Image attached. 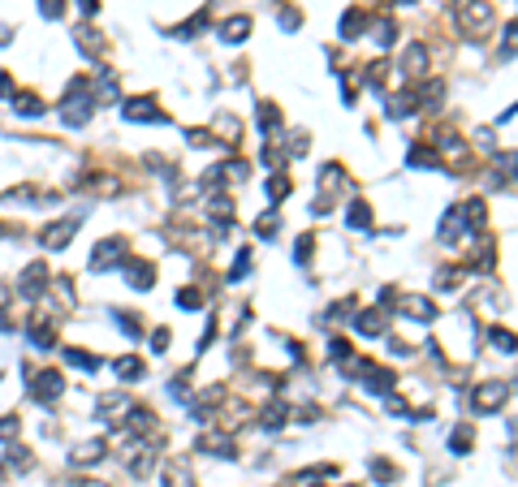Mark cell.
<instances>
[{
  "mask_svg": "<svg viewBox=\"0 0 518 487\" xmlns=\"http://www.w3.org/2000/svg\"><path fill=\"white\" fill-rule=\"evenodd\" d=\"M91 103H95V95H91V82H87V78H74L57 113H61V121H65L70 130H82V125L91 121Z\"/></svg>",
  "mask_w": 518,
  "mask_h": 487,
  "instance_id": "1",
  "label": "cell"
},
{
  "mask_svg": "<svg viewBox=\"0 0 518 487\" xmlns=\"http://www.w3.org/2000/svg\"><path fill=\"white\" fill-rule=\"evenodd\" d=\"M453 18H458V26L471 35V39H484L492 30V22H497V13H492L488 0H453Z\"/></svg>",
  "mask_w": 518,
  "mask_h": 487,
  "instance_id": "2",
  "label": "cell"
},
{
  "mask_svg": "<svg viewBox=\"0 0 518 487\" xmlns=\"http://www.w3.org/2000/svg\"><path fill=\"white\" fill-rule=\"evenodd\" d=\"M505 401H509V384L505 380H484L471 393V414H501Z\"/></svg>",
  "mask_w": 518,
  "mask_h": 487,
  "instance_id": "3",
  "label": "cell"
},
{
  "mask_svg": "<svg viewBox=\"0 0 518 487\" xmlns=\"http://www.w3.org/2000/svg\"><path fill=\"white\" fill-rule=\"evenodd\" d=\"M126 254H130V246H126V237H104L95 250H91V259H87V267L91 272H109V267L117 263H126Z\"/></svg>",
  "mask_w": 518,
  "mask_h": 487,
  "instance_id": "4",
  "label": "cell"
},
{
  "mask_svg": "<svg viewBox=\"0 0 518 487\" xmlns=\"http://www.w3.org/2000/svg\"><path fill=\"white\" fill-rule=\"evenodd\" d=\"M350 371L358 375L363 388H372V393H393V380H397V375H393L389 366H376V362L363 358V362H350Z\"/></svg>",
  "mask_w": 518,
  "mask_h": 487,
  "instance_id": "5",
  "label": "cell"
},
{
  "mask_svg": "<svg viewBox=\"0 0 518 487\" xmlns=\"http://www.w3.org/2000/svg\"><path fill=\"white\" fill-rule=\"evenodd\" d=\"M121 461H126V470H130L134 478H143V474H151L155 444H151L147 436H138V440H130V449H121Z\"/></svg>",
  "mask_w": 518,
  "mask_h": 487,
  "instance_id": "6",
  "label": "cell"
},
{
  "mask_svg": "<svg viewBox=\"0 0 518 487\" xmlns=\"http://www.w3.org/2000/svg\"><path fill=\"white\" fill-rule=\"evenodd\" d=\"M121 117H126V121H147V125H165V121H169V113H165V108H155V99H147V95L126 99V103H121Z\"/></svg>",
  "mask_w": 518,
  "mask_h": 487,
  "instance_id": "7",
  "label": "cell"
},
{
  "mask_svg": "<svg viewBox=\"0 0 518 487\" xmlns=\"http://www.w3.org/2000/svg\"><path fill=\"white\" fill-rule=\"evenodd\" d=\"M61 393H65V375H61V371H52V366H48V371H39L35 380H31V397H35L39 405H52Z\"/></svg>",
  "mask_w": 518,
  "mask_h": 487,
  "instance_id": "8",
  "label": "cell"
},
{
  "mask_svg": "<svg viewBox=\"0 0 518 487\" xmlns=\"http://www.w3.org/2000/svg\"><path fill=\"white\" fill-rule=\"evenodd\" d=\"M95 414H99L104 422H117V427H121V418L130 414V397H126L121 388H113V393H99V397H95Z\"/></svg>",
  "mask_w": 518,
  "mask_h": 487,
  "instance_id": "9",
  "label": "cell"
},
{
  "mask_svg": "<svg viewBox=\"0 0 518 487\" xmlns=\"http://www.w3.org/2000/svg\"><path fill=\"white\" fill-rule=\"evenodd\" d=\"M78 225H82V211H78V215H65V220H57V225H48V229H43V246H48V250H65L70 237L78 233Z\"/></svg>",
  "mask_w": 518,
  "mask_h": 487,
  "instance_id": "10",
  "label": "cell"
},
{
  "mask_svg": "<svg viewBox=\"0 0 518 487\" xmlns=\"http://www.w3.org/2000/svg\"><path fill=\"white\" fill-rule=\"evenodd\" d=\"M121 276L130 281V289H151L155 285V263L151 259H126L121 263Z\"/></svg>",
  "mask_w": 518,
  "mask_h": 487,
  "instance_id": "11",
  "label": "cell"
},
{
  "mask_svg": "<svg viewBox=\"0 0 518 487\" xmlns=\"http://www.w3.org/2000/svg\"><path fill=\"white\" fill-rule=\"evenodd\" d=\"M26 341H31L35 349H52V345H57V323H52L48 315H35V319L26 323Z\"/></svg>",
  "mask_w": 518,
  "mask_h": 487,
  "instance_id": "12",
  "label": "cell"
},
{
  "mask_svg": "<svg viewBox=\"0 0 518 487\" xmlns=\"http://www.w3.org/2000/svg\"><path fill=\"white\" fill-rule=\"evenodd\" d=\"M48 285H52V276H48V267H43V263H31L26 272H22V281H18V293H22V298L31 302V298H39V293L48 289Z\"/></svg>",
  "mask_w": 518,
  "mask_h": 487,
  "instance_id": "13",
  "label": "cell"
},
{
  "mask_svg": "<svg viewBox=\"0 0 518 487\" xmlns=\"http://www.w3.org/2000/svg\"><path fill=\"white\" fill-rule=\"evenodd\" d=\"M354 328H358L363 337H385V328H389V310H380V306L358 310V315H354Z\"/></svg>",
  "mask_w": 518,
  "mask_h": 487,
  "instance_id": "14",
  "label": "cell"
},
{
  "mask_svg": "<svg viewBox=\"0 0 518 487\" xmlns=\"http://www.w3.org/2000/svg\"><path fill=\"white\" fill-rule=\"evenodd\" d=\"M160 487H194L190 461H186V457H173V461L165 466V474H160Z\"/></svg>",
  "mask_w": 518,
  "mask_h": 487,
  "instance_id": "15",
  "label": "cell"
},
{
  "mask_svg": "<svg viewBox=\"0 0 518 487\" xmlns=\"http://www.w3.org/2000/svg\"><path fill=\"white\" fill-rule=\"evenodd\" d=\"M121 427L130 431V436H151V431H155V414L143 410V405H130V414L121 418Z\"/></svg>",
  "mask_w": 518,
  "mask_h": 487,
  "instance_id": "16",
  "label": "cell"
},
{
  "mask_svg": "<svg viewBox=\"0 0 518 487\" xmlns=\"http://www.w3.org/2000/svg\"><path fill=\"white\" fill-rule=\"evenodd\" d=\"M402 302V310L410 315V319H432L436 315V302L428 298V293H406V298H397Z\"/></svg>",
  "mask_w": 518,
  "mask_h": 487,
  "instance_id": "17",
  "label": "cell"
},
{
  "mask_svg": "<svg viewBox=\"0 0 518 487\" xmlns=\"http://www.w3.org/2000/svg\"><path fill=\"white\" fill-rule=\"evenodd\" d=\"M199 449L212 453V457H233V440L225 436V431H203V436H199Z\"/></svg>",
  "mask_w": 518,
  "mask_h": 487,
  "instance_id": "18",
  "label": "cell"
},
{
  "mask_svg": "<svg viewBox=\"0 0 518 487\" xmlns=\"http://www.w3.org/2000/svg\"><path fill=\"white\" fill-rule=\"evenodd\" d=\"M402 65H406L410 78H424V74H428V47H424V43H410L406 57H402Z\"/></svg>",
  "mask_w": 518,
  "mask_h": 487,
  "instance_id": "19",
  "label": "cell"
},
{
  "mask_svg": "<svg viewBox=\"0 0 518 487\" xmlns=\"http://www.w3.org/2000/svg\"><path fill=\"white\" fill-rule=\"evenodd\" d=\"M462 207V220H466V229H484L488 225V207H484V198H471V203H458Z\"/></svg>",
  "mask_w": 518,
  "mask_h": 487,
  "instance_id": "20",
  "label": "cell"
},
{
  "mask_svg": "<svg viewBox=\"0 0 518 487\" xmlns=\"http://www.w3.org/2000/svg\"><path fill=\"white\" fill-rule=\"evenodd\" d=\"M113 371H117V380H126V384H134V380H143V358H134V354H121L117 362H113Z\"/></svg>",
  "mask_w": 518,
  "mask_h": 487,
  "instance_id": "21",
  "label": "cell"
},
{
  "mask_svg": "<svg viewBox=\"0 0 518 487\" xmlns=\"http://www.w3.org/2000/svg\"><path fill=\"white\" fill-rule=\"evenodd\" d=\"M462 229H466V220H462V207H449V211H445V220H441V242H445V246H453Z\"/></svg>",
  "mask_w": 518,
  "mask_h": 487,
  "instance_id": "22",
  "label": "cell"
},
{
  "mask_svg": "<svg viewBox=\"0 0 518 487\" xmlns=\"http://www.w3.org/2000/svg\"><path fill=\"white\" fill-rule=\"evenodd\" d=\"M104 457H109V444H104V440H87V444L74 449V461H78V466H95V461H104Z\"/></svg>",
  "mask_w": 518,
  "mask_h": 487,
  "instance_id": "23",
  "label": "cell"
},
{
  "mask_svg": "<svg viewBox=\"0 0 518 487\" xmlns=\"http://www.w3.org/2000/svg\"><path fill=\"white\" fill-rule=\"evenodd\" d=\"M13 113L18 117H43L48 108H43V99L35 91H22V95H13Z\"/></svg>",
  "mask_w": 518,
  "mask_h": 487,
  "instance_id": "24",
  "label": "cell"
},
{
  "mask_svg": "<svg viewBox=\"0 0 518 487\" xmlns=\"http://www.w3.org/2000/svg\"><path fill=\"white\" fill-rule=\"evenodd\" d=\"M246 35H250V18H246V13H238V18L221 22V39H225V43H242Z\"/></svg>",
  "mask_w": 518,
  "mask_h": 487,
  "instance_id": "25",
  "label": "cell"
},
{
  "mask_svg": "<svg viewBox=\"0 0 518 487\" xmlns=\"http://www.w3.org/2000/svg\"><path fill=\"white\" fill-rule=\"evenodd\" d=\"M414 108H419V99H414V95H393L389 108H385V117H389V121H406Z\"/></svg>",
  "mask_w": 518,
  "mask_h": 487,
  "instance_id": "26",
  "label": "cell"
},
{
  "mask_svg": "<svg viewBox=\"0 0 518 487\" xmlns=\"http://www.w3.org/2000/svg\"><path fill=\"white\" fill-rule=\"evenodd\" d=\"M117 91H121V86H117V74H113V69H99L91 95H95V99H117Z\"/></svg>",
  "mask_w": 518,
  "mask_h": 487,
  "instance_id": "27",
  "label": "cell"
},
{
  "mask_svg": "<svg viewBox=\"0 0 518 487\" xmlns=\"http://www.w3.org/2000/svg\"><path fill=\"white\" fill-rule=\"evenodd\" d=\"M346 225H350V229H372V207L363 203V198H358V203H350V211H346Z\"/></svg>",
  "mask_w": 518,
  "mask_h": 487,
  "instance_id": "28",
  "label": "cell"
},
{
  "mask_svg": "<svg viewBox=\"0 0 518 487\" xmlns=\"http://www.w3.org/2000/svg\"><path fill=\"white\" fill-rule=\"evenodd\" d=\"M497 57H501V61H514V57H518V22L505 26V35H501V43H497Z\"/></svg>",
  "mask_w": 518,
  "mask_h": 487,
  "instance_id": "29",
  "label": "cell"
},
{
  "mask_svg": "<svg viewBox=\"0 0 518 487\" xmlns=\"http://www.w3.org/2000/svg\"><path fill=\"white\" fill-rule=\"evenodd\" d=\"M368 26V18H363V9H346L341 18V39H358V30Z\"/></svg>",
  "mask_w": 518,
  "mask_h": 487,
  "instance_id": "30",
  "label": "cell"
},
{
  "mask_svg": "<svg viewBox=\"0 0 518 487\" xmlns=\"http://www.w3.org/2000/svg\"><path fill=\"white\" fill-rule=\"evenodd\" d=\"M74 35H78V47H82V52H91V57H99V52H104V39H99V30H91V26H78Z\"/></svg>",
  "mask_w": 518,
  "mask_h": 487,
  "instance_id": "31",
  "label": "cell"
},
{
  "mask_svg": "<svg viewBox=\"0 0 518 487\" xmlns=\"http://www.w3.org/2000/svg\"><path fill=\"white\" fill-rule=\"evenodd\" d=\"M488 341H492V349H501V354H518V337H514L509 328H492Z\"/></svg>",
  "mask_w": 518,
  "mask_h": 487,
  "instance_id": "32",
  "label": "cell"
},
{
  "mask_svg": "<svg viewBox=\"0 0 518 487\" xmlns=\"http://www.w3.org/2000/svg\"><path fill=\"white\" fill-rule=\"evenodd\" d=\"M65 362H70V366H82V371H95V366H99V358H95L91 349H74V345L65 349Z\"/></svg>",
  "mask_w": 518,
  "mask_h": 487,
  "instance_id": "33",
  "label": "cell"
},
{
  "mask_svg": "<svg viewBox=\"0 0 518 487\" xmlns=\"http://www.w3.org/2000/svg\"><path fill=\"white\" fill-rule=\"evenodd\" d=\"M368 470H372V478H376V483H393V478H397V470H393L385 457H372V461H368Z\"/></svg>",
  "mask_w": 518,
  "mask_h": 487,
  "instance_id": "34",
  "label": "cell"
},
{
  "mask_svg": "<svg viewBox=\"0 0 518 487\" xmlns=\"http://www.w3.org/2000/svg\"><path fill=\"white\" fill-rule=\"evenodd\" d=\"M471 444H475V431H471V427H458L453 436H449V449H453V453H466Z\"/></svg>",
  "mask_w": 518,
  "mask_h": 487,
  "instance_id": "35",
  "label": "cell"
},
{
  "mask_svg": "<svg viewBox=\"0 0 518 487\" xmlns=\"http://www.w3.org/2000/svg\"><path fill=\"white\" fill-rule=\"evenodd\" d=\"M264 190H268V198H272V203H281V198L290 194V177H285V173H277V177H268V186H264Z\"/></svg>",
  "mask_w": 518,
  "mask_h": 487,
  "instance_id": "36",
  "label": "cell"
},
{
  "mask_svg": "<svg viewBox=\"0 0 518 487\" xmlns=\"http://www.w3.org/2000/svg\"><path fill=\"white\" fill-rule=\"evenodd\" d=\"M259 125H264L268 134L281 125V113H277V103H259Z\"/></svg>",
  "mask_w": 518,
  "mask_h": 487,
  "instance_id": "37",
  "label": "cell"
},
{
  "mask_svg": "<svg viewBox=\"0 0 518 487\" xmlns=\"http://www.w3.org/2000/svg\"><path fill=\"white\" fill-rule=\"evenodd\" d=\"M203 26H207V13H194V18H190V22H182L173 35H177V39H194V30H203Z\"/></svg>",
  "mask_w": 518,
  "mask_h": 487,
  "instance_id": "38",
  "label": "cell"
},
{
  "mask_svg": "<svg viewBox=\"0 0 518 487\" xmlns=\"http://www.w3.org/2000/svg\"><path fill=\"white\" fill-rule=\"evenodd\" d=\"M337 186H341V169H337V164H324V169H320V190L333 194Z\"/></svg>",
  "mask_w": 518,
  "mask_h": 487,
  "instance_id": "39",
  "label": "cell"
},
{
  "mask_svg": "<svg viewBox=\"0 0 518 487\" xmlns=\"http://www.w3.org/2000/svg\"><path fill=\"white\" fill-rule=\"evenodd\" d=\"M264 427H268V431H277V427H285V405H281V401H272V405L264 410Z\"/></svg>",
  "mask_w": 518,
  "mask_h": 487,
  "instance_id": "40",
  "label": "cell"
},
{
  "mask_svg": "<svg viewBox=\"0 0 518 487\" xmlns=\"http://www.w3.org/2000/svg\"><path fill=\"white\" fill-rule=\"evenodd\" d=\"M277 225H281V215H277V211H264V220H255V233H259V237H272Z\"/></svg>",
  "mask_w": 518,
  "mask_h": 487,
  "instance_id": "41",
  "label": "cell"
},
{
  "mask_svg": "<svg viewBox=\"0 0 518 487\" xmlns=\"http://www.w3.org/2000/svg\"><path fill=\"white\" fill-rule=\"evenodd\" d=\"M117 328H121V332H126V337H130V341H134V337H138V332H143V328H138V319H134V315H130V310H117Z\"/></svg>",
  "mask_w": 518,
  "mask_h": 487,
  "instance_id": "42",
  "label": "cell"
},
{
  "mask_svg": "<svg viewBox=\"0 0 518 487\" xmlns=\"http://www.w3.org/2000/svg\"><path fill=\"white\" fill-rule=\"evenodd\" d=\"M246 267H250V250H238V259L229 267V281H246Z\"/></svg>",
  "mask_w": 518,
  "mask_h": 487,
  "instance_id": "43",
  "label": "cell"
},
{
  "mask_svg": "<svg viewBox=\"0 0 518 487\" xmlns=\"http://www.w3.org/2000/svg\"><path fill=\"white\" fill-rule=\"evenodd\" d=\"M311 250H316V237L307 233V237H298V246H294V259H298V263L307 267V263H311Z\"/></svg>",
  "mask_w": 518,
  "mask_h": 487,
  "instance_id": "44",
  "label": "cell"
},
{
  "mask_svg": "<svg viewBox=\"0 0 518 487\" xmlns=\"http://www.w3.org/2000/svg\"><path fill=\"white\" fill-rule=\"evenodd\" d=\"M393 39H397V35H393V18H380V22H376V43L389 47Z\"/></svg>",
  "mask_w": 518,
  "mask_h": 487,
  "instance_id": "45",
  "label": "cell"
},
{
  "mask_svg": "<svg viewBox=\"0 0 518 487\" xmlns=\"http://www.w3.org/2000/svg\"><path fill=\"white\" fill-rule=\"evenodd\" d=\"M18 431H22V422H18V414H5V418H0V440H13V436H18Z\"/></svg>",
  "mask_w": 518,
  "mask_h": 487,
  "instance_id": "46",
  "label": "cell"
},
{
  "mask_svg": "<svg viewBox=\"0 0 518 487\" xmlns=\"http://www.w3.org/2000/svg\"><path fill=\"white\" fill-rule=\"evenodd\" d=\"M368 82H372V86H385V82H389V65H385V61L368 65Z\"/></svg>",
  "mask_w": 518,
  "mask_h": 487,
  "instance_id": "47",
  "label": "cell"
},
{
  "mask_svg": "<svg viewBox=\"0 0 518 487\" xmlns=\"http://www.w3.org/2000/svg\"><path fill=\"white\" fill-rule=\"evenodd\" d=\"M203 302V293L199 289H177V306H186V310H194Z\"/></svg>",
  "mask_w": 518,
  "mask_h": 487,
  "instance_id": "48",
  "label": "cell"
},
{
  "mask_svg": "<svg viewBox=\"0 0 518 487\" xmlns=\"http://www.w3.org/2000/svg\"><path fill=\"white\" fill-rule=\"evenodd\" d=\"M497 169H505L509 177H518V151H505V155H497Z\"/></svg>",
  "mask_w": 518,
  "mask_h": 487,
  "instance_id": "49",
  "label": "cell"
},
{
  "mask_svg": "<svg viewBox=\"0 0 518 487\" xmlns=\"http://www.w3.org/2000/svg\"><path fill=\"white\" fill-rule=\"evenodd\" d=\"M39 13L43 18H61L65 13V0H39Z\"/></svg>",
  "mask_w": 518,
  "mask_h": 487,
  "instance_id": "50",
  "label": "cell"
},
{
  "mask_svg": "<svg viewBox=\"0 0 518 487\" xmlns=\"http://www.w3.org/2000/svg\"><path fill=\"white\" fill-rule=\"evenodd\" d=\"M458 276H462L458 267H441V281H436V285H441V289H458Z\"/></svg>",
  "mask_w": 518,
  "mask_h": 487,
  "instance_id": "51",
  "label": "cell"
},
{
  "mask_svg": "<svg viewBox=\"0 0 518 487\" xmlns=\"http://www.w3.org/2000/svg\"><path fill=\"white\" fill-rule=\"evenodd\" d=\"M151 349H155V354L169 349V328H155V332H151Z\"/></svg>",
  "mask_w": 518,
  "mask_h": 487,
  "instance_id": "52",
  "label": "cell"
},
{
  "mask_svg": "<svg viewBox=\"0 0 518 487\" xmlns=\"http://www.w3.org/2000/svg\"><path fill=\"white\" fill-rule=\"evenodd\" d=\"M281 26H285V30H298V26H302V13H298V9H281Z\"/></svg>",
  "mask_w": 518,
  "mask_h": 487,
  "instance_id": "53",
  "label": "cell"
},
{
  "mask_svg": "<svg viewBox=\"0 0 518 487\" xmlns=\"http://www.w3.org/2000/svg\"><path fill=\"white\" fill-rule=\"evenodd\" d=\"M9 461H13L18 470H31V453H26V449H18V444L9 449Z\"/></svg>",
  "mask_w": 518,
  "mask_h": 487,
  "instance_id": "54",
  "label": "cell"
},
{
  "mask_svg": "<svg viewBox=\"0 0 518 487\" xmlns=\"http://www.w3.org/2000/svg\"><path fill=\"white\" fill-rule=\"evenodd\" d=\"M186 138H190V142H194V147H207V142H212V134H207V130H190V134H186Z\"/></svg>",
  "mask_w": 518,
  "mask_h": 487,
  "instance_id": "55",
  "label": "cell"
},
{
  "mask_svg": "<svg viewBox=\"0 0 518 487\" xmlns=\"http://www.w3.org/2000/svg\"><path fill=\"white\" fill-rule=\"evenodd\" d=\"M9 328H13V315H9L5 306H0V332H9Z\"/></svg>",
  "mask_w": 518,
  "mask_h": 487,
  "instance_id": "56",
  "label": "cell"
},
{
  "mask_svg": "<svg viewBox=\"0 0 518 487\" xmlns=\"http://www.w3.org/2000/svg\"><path fill=\"white\" fill-rule=\"evenodd\" d=\"M78 9H82V13H87V18H91V13H95V9H99V0H78Z\"/></svg>",
  "mask_w": 518,
  "mask_h": 487,
  "instance_id": "57",
  "label": "cell"
},
{
  "mask_svg": "<svg viewBox=\"0 0 518 487\" xmlns=\"http://www.w3.org/2000/svg\"><path fill=\"white\" fill-rule=\"evenodd\" d=\"M78 487H109V483H99V478H82Z\"/></svg>",
  "mask_w": 518,
  "mask_h": 487,
  "instance_id": "58",
  "label": "cell"
},
{
  "mask_svg": "<svg viewBox=\"0 0 518 487\" xmlns=\"http://www.w3.org/2000/svg\"><path fill=\"white\" fill-rule=\"evenodd\" d=\"M337 487H358V483H337Z\"/></svg>",
  "mask_w": 518,
  "mask_h": 487,
  "instance_id": "59",
  "label": "cell"
},
{
  "mask_svg": "<svg viewBox=\"0 0 518 487\" xmlns=\"http://www.w3.org/2000/svg\"><path fill=\"white\" fill-rule=\"evenodd\" d=\"M514 388H518V384H514Z\"/></svg>",
  "mask_w": 518,
  "mask_h": 487,
  "instance_id": "60",
  "label": "cell"
}]
</instances>
